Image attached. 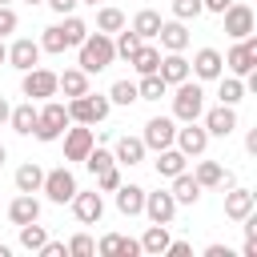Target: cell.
I'll return each instance as SVG.
<instances>
[{"label":"cell","instance_id":"52a82bcc","mask_svg":"<svg viewBox=\"0 0 257 257\" xmlns=\"http://www.w3.org/2000/svg\"><path fill=\"white\" fill-rule=\"evenodd\" d=\"M173 137H177V120H173V116H149V120H145V133H141L145 149L161 153V149L173 145Z\"/></svg>","mask_w":257,"mask_h":257},{"label":"cell","instance_id":"60d3db41","mask_svg":"<svg viewBox=\"0 0 257 257\" xmlns=\"http://www.w3.org/2000/svg\"><path fill=\"white\" fill-rule=\"evenodd\" d=\"M96 253V241L88 237V233H76L72 241H68V257H92Z\"/></svg>","mask_w":257,"mask_h":257},{"label":"cell","instance_id":"ab89813d","mask_svg":"<svg viewBox=\"0 0 257 257\" xmlns=\"http://www.w3.org/2000/svg\"><path fill=\"white\" fill-rule=\"evenodd\" d=\"M108 165H116V161H112V153H108V149H96V145H92V149H88V157H84V169H88V173L96 177V173H100V169H108Z\"/></svg>","mask_w":257,"mask_h":257},{"label":"cell","instance_id":"74e56055","mask_svg":"<svg viewBox=\"0 0 257 257\" xmlns=\"http://www.w3.org/2000/svg\"><path fill=\"white\" fill-rule=\"evenodd\" d=\"M108 100H112V104H124V108L137 104V84H133V80H116V84L108 88Z\"/></svg>","mask_w":257,"mask_h":257},{"label":"cell","instance_id":"bcb514c9","mask_svg":"<svg viewBox=\"0 0 257 257\" xmlns=\"http://www.w3.org/2000/svg\"><path fill=\"white\" fill-rule=\"evenodd\" d=\"M40 257H68V245L64 241H44L40 245Z\"/></svg>","mask_w":257,"mask_h":257},{"label":"cell","instance_id":"816d5d0a","mask_svg":"<svg viewBox=\"0 0 257 257\" xmlns=\"http://www.w3.org/2000/svg\"><path fill=\"white\" fill-rule=\"evenodd\" d=\"M205 257H229V249H225V245H217V241H213V245H205Z\"/></svg>","mask_w":257,"mask_h":257},{"label":"cell","instance_id":"7a4b0ae2","mask_svg":"<svg viewBox=\"0 0 257 257\" xmlns=\"http://www.w3.org/2000/svg\"><path fill=\"white\" fill-rule=\"evenodd\" d=\"M68 124H72V120H68V104H60V100H44V104L36 108V128H32V137L44 141V145H52V141L64 137Z\"/></svg>","mask_w":257,"mask_h":257},{"label":"cell","instance_id":"d590c367","mask_svg":"<svg viewBox=\"0 0 257 257\" xmlns=\"http://www.w3.org/2000/svg\"><path fill=\"white\" fill-rule=\"evenodd\" d=\"M60 32H64V40H68V48H72V44H80V40L88 36V24H84L80 16H72V12H68V16H64V24H60Z\"/></svg>","mask_w":257,"mask_h":257},{"label":"cell","instance_id":"6f0895ef","mask_svg":"<svg viewBox=\"0 0 257 257\" xmlns=\"http://www.w3.org/2000/svg\"><path fill=\"white\" fill-rule=\"evenodd\" d=\"M4 161H8V149H4V145H0V169H4Z\"/></svg>","mask_w":257,"mask_h":257},{"label":"cell","instance_id":"b9f144b4","mask_svg":"<svg viewBox=\"0 0 257 257\" xmlns=\"http://www.w3.org/2000/svg\"><path fill=\"white\" fill-rule=\"evenodd\" d=\"M116 185H120V169H116V165H108V169L96 173V193H112Z\"/></svg>","mask_w":257,"mask_h":257},{"label":"cell","instance_id":"6125c7cd","mask_svg":"<svg viewBox=\"0 0 257 257\" xmlns=\"http://www.w3.org/2000/svg\"><path fill=\"white\" fill-rule=\"evenodd\" d=\"M0 4H12V0H0Z\"/></svg>","mask_w":257,"mask_h":257},{"label":"cell","instance_id":"44dd1931","mask_svg":"<svg viewBox=\"0 0 257 257\" xmlns=\"http://www.w3.org/2000/svg\"><path fill=\"white\" fill-rule=\"evenodd\" d=\"M157 76L173 88V84L189 80V60H185L181 52H165V56H161V64H157Z\"/></svg>","mask_w":257,"mask_h":257},{"label":"cell","instance_id":"d6a6232c","mask_svg":"<svg viewBox=\"0 0 257 257\" xmlns=\"http://www.w3.org/2000/svg\"><path fill=\"white\" fill-rule=\"evenodd\" d=\"M120 28H124V12L112 8V4H104V8L96 12V32H108V36H112V32H120Z\"/></svg>","mask_w":257,"mask_h":257},{"label":"cell","instance_id":"1f68e13d","mask_svg":"<svg viewBox=\"0 0 257 257\" xmlns=\"http://www.w3.org/2000/svg\"><path fill=\"white\" fill-rule=\"evenodd\" d=\"M221 84H217V96H221V104H241V96H245V80L241 76H217Z\"/></svg>","mask_w":257,"mask_h":257},{"label":"cell","instance_id":"277c9868","mask_svg":"<svg viewBox=\"0 0 257 257\" xmlns=\"http://www.w3.org/2000/svg\"><path fill=\"white\" fill-rule=\"evenodd\" d=\"M108 108H112L108 96L84 92V96H72V100H68V120H72V124H100V120L108 116Z\"/></svg>","mask_w":257,"mask_h":257},{"label":"cell","instance_id":"30bf717a","mask_svg":"<svg viewBox=\"0 0 257 257\" xmlns=\"http://www.w3.org/2000/svg\"><path fill=\"white\" fill-rule=\"evenodd\" d=\"M221 16H225V36H233V40L249 36V32H253V24H257L253 8H249V4H237V0H233V4H229Z\"/></svg>","mask_w":257,"mask_h":257},{"label":"cell","instance_id":"e575fe53","mask_svg":"<svg viewBox=\"0 0 257 257\" xmlns=\"http://www.w3.org/2000/svg\"><path fill=\"white\" fill-rule=\"evenodd\" d=\"M48 241V233H44V225H36V221H28V225H20V245L28 249V253H40V245Z\"/></svg>","mask_w":257,"mask_h":257},{"label":"cell","instance_id":"f907efd6","mask_svg":"<svg viewBox=\"0 0 257 257\" xmlns=\"http://www.w3.org/2000/svg\"><path fill=\"white\" fill-rule=\"evenodd\" d=\"M229 4H233V0H201V8H205V12H217V16H221Z\"/></svg>","mask_w":257,"mask_h":257},{"label":"cell","instance_id":"cb8c5ba5","mask_svg":"<svg viewBox=\"0 0 257 257\" xmlns=\"http://www.w3.org/2000/svg\"><path fill=\"white\" fill-rule=\"evenodd\" d=\"M112 193H116V209H120L124 217H137V213L145 209V189H141V185H124V181H120Z\"/></svg>","mask_w":257,"mask_h":257},{"label":"cell","instance_id":"484cf974","mask_svg":"<svg viewBox=\"0 0 257 257\" xmlns=\"http://www.w3.org/2000/svg\"><path fill=\"white\" fill-rule=\"evenodd\" d=\"M8 124H12L20 137H32V128H36V100H24V104H16V108L8 112Z\"/></svg>","mask_w":257,"mask_h":257},{"label":"cell","instance_id":"7dc6e473","mask_svg":"<svg viewBox=\"0 0 257 257\" xmlns=\"http://www.w3.org/2000/svg\"><path fill=\"white\" fill-rule=\"evenodd\" d=\"M141 253V241L137 237H120V249H116V257H137Z\"/></svg>","mask_w":257,"mask_h":257},{"label":"cell","instance_id":"9a60e30c","mask_svg":"<svg viewBox=\"0 0 257 257\" xmlns=\"http://www.w3.org/2000/svg\"><path fill=\"white\" fill-rule=\"evenodd\" d=\"M253 209H257V193L229 185V193H225V217H229V221H245Z\"/></svg>","mask_w":257,"mask_h":257},{"label":"cell","instance_id":"ee69618b","mask_svg":"<svg viewBox=\"0 0 257 257\" xmlns=\"http://www.w3.org/2000/svg\"><path fill=\"white\" fill-rule=\"evenodd\" d=\"M16 24H20V20H16V12H12L8 4H0V40H4L8 32H16Z\"/></svg>","mask_w":257,"mask_h":257},{"label":"cell","instance_id":"8992f818","mask_svg":"<svg viewBox=\"0 0 257 257\" xmlns=\"http://www.w3.org/2000/svg\"><path fill=\"white\" fill-rule=\"evenodd\" d=\"M40 193H44L52 205H68V201H72V193H76V177H72L64 165H60V169H48V173H44Z\"/></svg>","mask_w":257,"mask_h":257},{"label":"cell","instance_id":"f6af8a7d","mask_svg":"<svg viewBox=\"0 0 257 257\" xmlns=\"http://www.w3.org/2000/svg\"><path fill=\"white\" fill-rule=\"evenodd\" d=\"M104 257H116V249H120V233H104L100 237V245H96Z\"/></svg>","mask_w":257,"mask_h":257},{"label":"cell","instance_id":"9c48e42d","mask_svg":"<svg viewBox=\"0 0 257 257\" xmlns=\"http://www.w3.org/2000/svg\"><path fill=\"white\" fill-rule=\"evenodd\" d=\"M153 225H173V217H177V201H173V193L169 189H157V193H145V209H141Z\"/></svg>","mask_w":257,"mask_h":257},{"label":"cell","instance_id":"ba28073f","mask_svg":"<svg viewBox=\"0 0 257 257\" xmlns=\"http://www.w3.org/2000/svg\"><path fill=\"white\" fill-rule=\"evenodd\" d=\"M20 88H24V96L28 100H48V96H56V72H48V68H28L24 72V80H20Z\"/></svg>","mask_w":257,"mask_h":257},{"label":"cell","instance_id":"4316f807","mask_svg":"<svg viewBox=\"0 0 257 257\" xmlns=\"http://www.w3.org/2000/svg\"><path fill=\"white\" fill-rule=\"evenodd\" d=\"M185 161H189V157H185L177 145H169V149H161V153H157V161H153V165H157V177H177V173L185 169Z\"/></svg>","mask_w":257,"mask_h":257},{"label":"cell","instance_id":"db71d44e","mask_svg":"<svg viewBox=\"0 0 257 257\" xmlns=\"http://www.w3.org/2000/svg\"><path fill=\"white\" fill-rule=\"evenodd\" d=\"M245 149H249V153H257V128H249V137H245Z\"/></svg>","mask_w":257,"mask_h":257},{"label":"cell","instance_id":"ac0fdd59","mask_svg":"<svg viewBox=\"0 0 257 257\" xmlns=\"http://www.w3.org/2000/svg\"><path fill=\"white\" fill-rule=\"evenodd\" d=\"M233 128H237V112H233V104H217V108L205 112V133H209V137H229Z\"/></svg>","mask_w":257,"mask_h":257},{"label":"cell","instance_id":"ffe728a7","mask_svg":"<svg viewBox=\"0 0 257 257\" xmlns=\"http://www.w3.org/2000/svg\"><path fill=\"white\" fill-rule=\"evenodd\" d=\"M8 221H12L16 229L28 225V221H40V201H36L32 193H16L12 205H8Z\"/></svg>","mask_w":257,"mask_h":257},{"label":"cell","instance_id":"11a10c76","mask_svg":"<svg viewBox=\"0 0 257 257\" xmlns=\"http://www.w3.org/2000/svg\"><path fill=\"white\" fill-rule=\"evenodd\" d=\"M8 112H12V104H8V100H4V96H0V124H4V120H8Z\"/></svg>","mask_w":257,"mask_h":257},{"label":"cell","instance_id":"4fadbf2b","mask_svg":"<svg viewBox=\"0 0 257 257\" xmlns=\"http://www.w3.org/2000/svg\"><path fill=\"white\" fill-rule=\"evenodd\" d=\"M92 145H96V137H92V124L64 128V161H84Z\"/></svg>","mask_w":257,"mask_h":257},{"label":"cell","instance_id":"836d02e7","mask_svg":"<svg viewBox=\"0 0 257 257\" xmlns=\"http://www.w3.org/2000/svg\"><path fill=\"white\" fill-rule=\"evenodd\" d=\"M169 92V84L157 76V72H149V76H141V84H137V100H161Z\"/></svg>","mask_w":257,"mask_h":257},{"label":"cell","instance_id":"f1b7e54d","mask_svg":"<svg viewBox=\"0 0 257 257\" xmlns=\"http://www.w3.org/2000/svg\"><path fill=\"white\" fill-rule=\"evenodd\" d=\"M169 225H149L145 229V237H141V253H153V257H161L165 249H169Z\"/></svg>","mask_w":257,"mask_h":257},{"label":"cell","instance_id":"9f6ffc18","mask_svg":"<svg viewBox=\"0 0 257 257\" xmlns=\"http://www.w3.org/2000/svg\"><path fill=\"white\" fill-rule=\"evenodd\" d=\"M4 60H8V48H4V40H0V64H4Z\"/></svg>","mask_w":257,"mask_h":257},{"label":"cell","instance_id":"680465c9","mask_svg":"<svg viewBox=\"0 0 257 257\" xmlns=\"http://www.w3.org/2000/svg\"><path fill=\"white\" fill-rule=\"evenodd\" d=\"M8 253H12V249H8V245H0V257H8Z\"/></svg>","mask_w":257,"mask_h":257},{"label":"cell","instance_id":"5bb4252c","mask_svg":"<svg viewBox=\"0 0 257 257\" xmlns=\"http://www.w3.org/2000/svg\"><path fill=\"white\" fill-rule=\"evenodd\" d=\"M189 72H193L197 80H217V76L225 72V56H221L217 48H197V56H193Z\"/></svg>","mask_w":257,"mask_h":257},{"label":"cell","instance_id":"83f0119b","mask_svg":"<svg viewBox=\"0 0 257 257\" xmlns=\"http://www.w3.org/2000/svg\"><path fill=\"white\" fill-rule=\"evenodd\" d=\"M16 193H40V185H44V169L36 165V161H28V165H20L16 169Z\"/></svg>","mask_w":257,"mask_h":257},{"label":"cell","instance_id":"7402d4cb","mask_svg":"<svg viewBox=\"0 0 257 257\" xmlns=\"http://www.w3.org/2000/svg\"><path fill=\"white\" fill-rule=\"evenodd\" d=\"M145 153H149V149H145V141H141V137H128V133H124V137H116L112 161H116V165H141V161H145Z\"/></svg>","mask_w":257,"mask_h":257},{"label":"cell","instance_id":"681fc988","mask_svg":"<svg viewBox=\"0 0 257 257\" xmlns=\"http://www.w3.org/2000/svg\"><path fill=\"white\" fill-rule=\"evenodd\" d=\"M44 4H48V8L56 12V16H68V12L76 8V0H44Z\"/></svg>","mask_w":257,"mask_h":257},{"label":"cell","instance_id":"8fae6325","mask_svg":"<svg viewBox=\"0 0 257 257\" xmlns=\"http://www.w3.org/2000/svg\"><path fill=\"white\" fill-rule=\"evenodd\" d=\"M173 145H177L185 157H201V153L209 149V133H205V124H197V120H185V128H177Z\"/></svg>","mask_w":257,"mask_h":257},{"label":"cell","instance_id":"d6986e66","mask_svg":"<svg viewBox=\"0 0 257 257\" xmlns=\"http://www.w3.org/2000/svg\"><path fill=\"white\" fill-rule=\"evenodd\" d=\"M193 177H197L201 189H229V185H233V173H229L225 165H217V161H201Z\"/></svg>","mask_w":257,"mask_h":257},{"label":"cell","instance_id":"3957f363","mask_svg":"<svg viewBox=\"0 0 257 257\" xmlns=\"http://www.w3.org/2000/svg\"><path fill=\"white\" fill-rule=\"evenodd\" d=\"M177 92H173V120H197L201 112H205V88L197 84V80H181V84H173Z\"/></svg>","mask_w":257,"mask_h":257},{"label":"cell","instance_id":"4dcf8cb0","mask_svg":"<svg viewBox=\"0 0 257 257\" xmlns=\"http://www.w3.org/2000/svg\"><path fill=\"white\" fill-rule=\"evenodd\" d=\"M128 64H133L141 76H149V72H157V64H161V48H153V44H141V48L128 56Z\"/></svg>","mask_w":257,"mask_h":257},{"label":"cell","instance_id":"f35d334b","mask_svg":"<svg viewBox=\"0 0 257 257\" xmlns=\"http://www.w3.org/2000/svg\"><path fill=\"white\" fill-rule=\"evenodd\" d=\"M68 48V40H64V32H60V24H52V28H44V36H40V52H64Z\"/></svg>","mask_w":257,"mask_h":257},{"label":"cell","instance_id":"5b68a950","mask_svg":"<svg viewBox=\"0 0 257 257\" xmlns=\"http://www.w3.org/2000/svg\"><path fill=\"white\" fill-rule=\"evenodd\" d=\"M225 68H229L233 76H249V72L257 68V36H253V32L241 36V40L225 52Z\"/></svg>","mask_w":257,"mask_h":257},{"label":"cell","instance_id":"7c38bea8","mask_svg":"<svg viewBox=\"0 0 257 257\" xmlns=\"http://www.w3.org/2000/svg\"><path fill=\"white\" fill-rule=\"evenodd\" d=\"M68 205H72V217H76L80 225H96V221L104 217V201H100L96 189H92V193H80V189H76Z\"/></svg>","mask_w":257,"mask_h":257},{"label":"cell","instance_id":"2e32d148","mask_svg":"<svg viewBox=\"0 0 257 257\" xmlns=\"http://www.w3.org/2000/svg\"><path fill=\"white\" fill-rule=\"evenodd\" d=\"M157 40H161L165 52H185V48H189V28H185V20H161Z\"/></svg>","mask_w":257,"mask_h":257},{"label":"cell","instance_id":"8d00e7d4","mask_svg":"<svg viewBox=\"0 0 257 257\" xmlns=\"http://www.w3.org/2000/svg\"><path fill=\"white\" fill-rule=\"evenodd\" d=\"M141 44H145V40H141V36H137L133 28H120V32H116V40H112L116 56H124V60H128V56H133V52H137Z\"/></svg>","mask_w":257,"mask_h":257},{"label":"cell","instance_id":"7bdbcfd3","mask_svg":"<svg viewBox=\"0 0 257 257\" xmlns=\"http://www.w3.org/2000/svg\"><path fill=\"white\" fill-rule=\"evenodd\" d=\"M205 8H201V0H173V16L177 20H197Z\"/></svg>","mask_w":257,"mask_h":257},{"label":"cell","instance_id":"6da1fadb","mask_svg":"<svg viewBox=\"0 0 257 257\" xmlns=\"http://www.w3.org/2000/svg\"><path fill=\"white\" fill-rule=\"evenodd\" d=\"M80 68L92 76V72H104L112 60H116V48H112V36L108 32H88L80 44Z\"/></svg>","mask_w":257,"mask_h":257},{"label":"cell","instance_id":"d4e9b609","mask_svg":"<svg viewBox=\"0 0 257 257\" xmlns=\"http://www.w3.org/2000/svg\"><path fill=\"white\" fill-rule=\"evenodd\" d=\"M56 92H64L68 100H72V96H84V92H88V72H84V68H64V72L56 76Z\"/></svg>","mask_w":257,"mask_h":257},{"label":"cell","instance_id":"f5cc1de1","mask_svg":"<svg viewBox=\"0 0 257 257\" xmlns=\"http://www.w3.org/2000/svg\"><path fill=\"white\" fill-rule=\"evenodd\" d=\"M241 253H245V257H257V237H245V245H241Z\"/></svg>","mask_w":257,"mask_h":257},{"label":"cell","instance_id":"94428289","mask_svg":"<svg viewBox=\"0 0 257 257\" xmlns=\"http://www.w3.org/2000/svg\"><path fill=\"white\" fill-rule=\"evenodd\" d=\"M24 4H44V0H24Z\"/></svg>","mask_w":257,"mask_h":257},{"label":"cell","instance_id":"603a6c76","mask_svg":"<svg viewBox=\"0 0 257 257\" xmlns=\"http://www.w3.org/2000/svg\"><path fill=\"white\" fill-rule=\"evenodd\" d=\"M169 181H173V189H169V193H173V201H177V205H197V201H201V185H197V177H193V173H185V169H181V173H177V177H169Z\"/></svg>","mask_w":257,"mask_h":257},{"label":"cell","instance_id":"f546056e","mask_svg":"<svg viewBox=\"0 0 257 257\" xmlns=\"http://www.w3.org/2000/svg\"><path fill=\"white\" fill-rule=\"evenodd\" d=\"M133 32H137L141 40H157V32H161V12L141 8V12L133 16Z\"/></svg>","mask_w":257,"mask_h":257},{"label":"cell","instance_id":"91938a15","mask_svg":"<svg viewBox=\"0 0 257 257\" xmlns=\"http://www.w3.org/2000/svg\"><path fill=\"white\" fill-rule=\"evenodd\" d=\"M76 4H100V0H76Z\"/></svg>","mask_w":257,"mask_h":257},{"label":"cell","instance_id":"e0dca14e","mask_svg":"<svg viewBox=\"0 0 257 257\" xmlns=\"http://www.w3.org/2000/svg\"><path fill=\"white\" fill-rule=\"evenodd\" d=\"M36 60H40V44H36V40H28V36H20V40L8 48V64H12L16 72L36 68Z\"/></svg>","mask_w":257,"mask_h":257},{"label":"cell","instance_id":"c3c4849f","mask_svg":"<svg viewBox=\"0 0 257 257\" xmlns=\"http://www.w3.org/2000/svg\"><path fill=\"white\" fill-rule=\"evenodd\" d=\"M165 253H169V257H193V245H189V241H169Z\"/></svg>","mask_w":257,"mask_h":257}]
</instances>
